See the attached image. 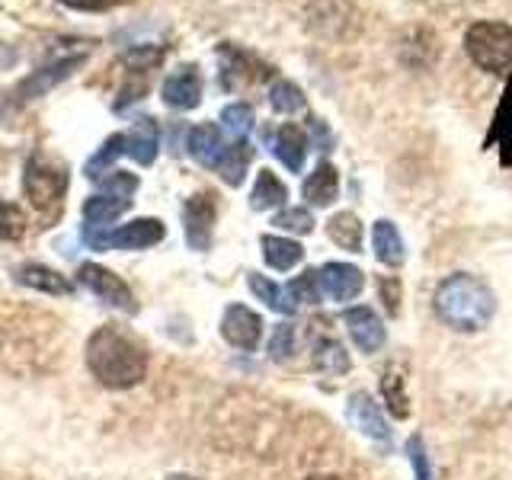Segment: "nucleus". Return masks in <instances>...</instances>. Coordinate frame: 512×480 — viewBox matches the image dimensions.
I'll use <instances>...</instances> for the list:
<instances>
[{
	"mask_svg": "<svg viewBox=\"0 0 512 480\" xmlns=\"http://www.w3.org/2000/svg\"><path fill=\"white\" fill-rule=\"evenodd\" d=\"M317 279H320V292L330 301H349L362 292L365 276L362 269L349 266V263H327L324 269H317Z\"/></svg>",
	"mask_w": 512,
	"mask_h": 480,
	"instance_id": "nucleus-12",
	"label": "nucleus"
},
{
	"mask_svg": "<svg viewBox=\"0 0 512 480\" xmlns=\"http://www.w3.org/2000/svg\"><path fill=\"white\" fill-rule=\"evenodd\" d=\"M215 196L212 192H196L189 196L183 205V231H186V244L192 250H208L212 247V231H215Z\"/></svg>",
	"mask_w": 512,
	"mask_h": 480,
	"instance_id": "nucleus-8",
	"label": "nucleus"
},
{
	"mask_svg": "<svg viewBox=\"0 0 512 480\" xmlns=\"http://www.w3.org/2000/svg\"><path fill=\"white\" fill-rule=\"evenodd\" d=\"M138 192V176L135 173H122L116 170L103 183V192H96L84 202V221H87V234L93 228H103V224H112L119 215L128 212L132 205V196Z\"/></svg>",
	"mask_w": 512,
	"mask_h": 480,
	"instance_id": "nucleus-4",
	"label": "nucleus"
},
{
	"mask_svg": "<svg viewBox=\"0 0 512 480\" xmlns=\"http://www.w3.org/2000/svg\"><path fill=\"white\" fill-rule=\"evenodd\" d=\"M61 4H68L74 10H90V13H103V10H112V7H122L128 0H61Z\"/></svg>",
	"mask_w": 512,
	"mask_h": 480,
	"instance_id": "nucleus-38",
	"label": "nucleus"
},
{
	"mask_svg": "<svg viewBox=\"0 0 512 480\" xmlns=\"http://www.w3.org/2000/svg\"><path fill=\"white\" fill-rule=\"evenodd\" d=\"M119 154H125V135L119 132V135H112L100 151H96L93 157H90V164H87V176L90 180H103V176L109 173V167L116 164V157Z\"/></svg>",
	"mask_w": 512,
	"mask_h": 480,
	"instance_id": "nucleus-30",
	"label": "nucleus"
},
{
	"mask_svg": "<svg viewBox=\"0 0 512 480\" xmlns=\"http://www.w3.org/2000/svg\"><path fill=\"white\" fill-rule=\"evenodd\" d=\"M493 144H500L503 167H512V80H506V93H503L500 106H496L490 135L484 138V148H493Z\"/></svg>",
	"mask_w": 512,
	"mask_h": 480,
	"instance_id": "nucleus-16",
	"label": "nucleus"
},
{
	"mask_svg": "<svg viewBox=\"0 0 512 480\" xmlns=\"http://www.w3.org/2000/svg\"><path fill=\"white\" fill-rule=\"evenodd\" d=\"M381 397H384V404H388V410L394 416L407 420V416H410V404H407L404 378H400L394 368H388V372H384V378H381Z\"/></svg>",
	"mask_w": 512,
	"mask_h": 480,
	"instance_id": "nucleus-29",
	"label": "nucleus"
},
{
	"mask_svg": "<svg viewBox=\"0 0 512 480\" xmlns=\"http://www.w3.org/2000/svg\"><path fill=\"white\" fill-rule=\"evenodd\" d=\"M125 135V154L135 157L141 167H151L154 157H157V148H160V128L154 119H135V125L128 128Z\"/></svg>",
	"mask_w": 512,
	"mask_h": 480,
	"instance_id": "nucleus-15",
	"label": "nucleus"
},
{
	"mask_svg": "<svg viewBox=\"0 0 512 480\" xmlns=\"http://www.w3.org/2000/svg\"><path fill=\"white\" fill-rule=\"evenodd\" d=\"M272 224L282 231H292V234H311L314 215L308 212V208H285V212H279L276 218H272Z\"/></svg>",
	"mask_w": 512,
	"mask_h": 480,
	"instance_id": "nucleus-34",
	"label": "nucleus"
},
{
	"mask_svg": "<svg viewBox=\"0 0 512 480\" xmlns=\"http://www.w3.org/2000/svg\"><path fill=\"white\" fill-rule=\"evenodd\" d=\"M221 61H224V71H221V84L224 90H240L244 84H250V80L256 77H263V74H256V71H247V64L253 61L250 55L244 52H237V48L231 45H221Z\"/></svg>",
	"mask_w": 512,
	"mask_h": 480,
	"instance_id": "nucleus-22",
	"label": "nucleus"
},
{
	"mask_svg": "<svg viewBox=\"0 0 512 480\" xmlns=\"http://www.w3.org/2000/svg\"><path fill=\"white\" fill-rule=\"evenodd\" d=\"M336 196H340V173H336L333 164H320L308 180H304V199H308L311 205L324 208V205H333Z\"/></svg>",
	"mask_w": 512,
	"mask_h": 480,
	"instance_id": "nucleus-19",
	"label": "nucleus"
},
{
	"mask_svg": "<svg viewBox=\"0 0 512 480\" xmlns=\"http://www.w3.org/2000/svg\"><path fill=\"white\" fill-rule=\"evenodd\" d=\"M464 48L477 68L512 80V26L474 23L464 36Z\"/></svg>",
	"mask_w": 512,
	"mask_h": 480,
	"instance_id": "nucleus-3",
	"label": "nucleus"
},
{
	"mask_svg": "<svg viewBox=\"0 0 512 480\" xmlns=\"http://www.w3.org/2000/svg\"><path fill=\"white\" fill-rule=\"evenodd\" d=\"M432 308H436L445 327L458 333H477L493 320L496 295L490 292L487 282L468 276V272H458V276L439 282L436 295H432Z\"/></svg>",
	"mask_w": 512,
	"mask_h": 480,
	"instance_id": "nucleus-2",
	"label": "nucleus"
},
{
	"mask_svg": "<svg viewBox=\"0 0 512 480\" xmlns=\"http://www.w3.org/2000/svg\"><path fill=\"white\" fill-rule=\"evenodd\" d=\"M308 480H340V477H333V474H314V477H308Z\"/></svg>",
	"mask_w": 512,
	"mask_h": 480,
	"instance_id": "nucleus-40",
	"label": "nucleus"
},
{
	"mask_svg": "<svg viewBox=\"0 0 512 480\" xmlns=\"http://www.w3.org/2000/svg\"><path fill=\"white\" fill-rule=\"evenodd\" d=\"M381 301L384 308H388V314H397V301H400V282L397 279H381Z\"/></svg>",
	"mask_w": 512,
	"mask_h": 480,
	"instance_id": "nucleus-39",
	"label": "nucleus"
},
{
	"mask_svg": "<svg viewBox=\"0 0 512 480\" xmlns=\"http://www.w3.org/2000/svg\"><path fill=\"white\" fill-rule=\"evenodd\" d=\"M221 336L234 349H256L263 340V320L256 311H250L247 304H228L221 317Z\"/></svg>",
	"mask_w": 512,
	"mask_h": 480,
	"instance_id": "nucleus-9",
	"label": "nucleus"
},
{
	"mask_svg": "<svg viewBox=\"0 0 512 480\" xmlns=\"http://www.w3.org/2000/svg\"><path fill=\"white\" fill-rule=\"evenodd\" d=\"M311 362H314L317 372H324V375H346L349 372V356H346L343 343H336V340H320L314 346Z\"/></svg>",
	"mask_w": 512,
	"mask_h": 480,
	"instance_id": "nucleus-28",
	"label": "nucleus"
},
{
	"mask_svg": "<svg viewBox=\"0 0 512 480\" xmlns=\"http://www.w3.org/2000/svg\"><path fill=\"white\" fill-rule=\"evenodd\" d=\"M80 61H84V58H64V61H58V64H48V68L45 71H39L36 77H29L26 80V84L20 87V93L23 96H39V93H45V90H52L55 84H58V80H64V77H68L74 68H77V64Z\"/></svg>",
	"mask_w": 512,
	"mask_h": 480,
	"instance_id": "nucleus-27",
	"label": "nucleus"
},
{
	"mask_svg": "<svg viewBox=\"0 0 512 480\" xmlns=\"http://www.w3.org/2000/svg\"><path fill=\"white\" fill-rule=\"evenodd\" d=\"M288 199V189L285 183L279 180L272 170H260V176H256V186L250 192V205L256 208V212H269V208H279L285 205Z\"/></svg>",
	"mask_w": 512,
	"mask_h": 480,
	"instance_id": "nucleus-23",
	"label": "nucleus"
},
{
	"mask_svg": "<svg viewBox=\"0 0 512 480\" xmlns=\"http://www.w3.org/2000/svg\"><path fill=\"white\" fill-rule=\"evenodd\" d=\"M346 416H349V423L362 432V436H368V439L384 445V448H391V429H388V423H384V416H381L372 394H365V391L352 394Z\"/></svg>",
	"mask_w": 512,
	"mask_h": 480,
	"instance_id": "nucleus-10",
	"label": "nucleus"
},
{
	"mask_svg": "<svg viewBox=\"0 0 512 480\" xmlns=\"http://www.w3.org/2000/svg\"><path fill=\"white\" fill-rule=\"evenodd\" d=\"M167 480H196V477H186V474H170Z\"/></svg>",
	"mask_w": 512,
	"mask_h": 480,
	"instance_id": "nucleus-41",
	"label": "nucleus"
},
{
	"mask_svg": "<svg viewBox=\"0 0 512 480\" xmlns=\"http://www.w3.org/2000/svg\"><path fill=\"white\" fill-rule=\"evenodd\" d=\"M247 282H250V292L260 298L266 308H272V311H279V314H295L298 308L292 304V298H288V292L282 285H276L272 279H266V276H260V272H250L247 276Z\"/></svg>",
	"mask_w": 512,
	"mask_h": 480,
	"instance_id": "nucleus-24",
	"label": "nucleus"
},
{
	"mask_svg": "<svg viewBox=\"0 0 512 480\" xmlns=\"http://www.w3.org/2000/svg\"><path fill=\"white\" fill-rule=\"evenodd\" d=\"M23 189L39 212H55V208H61L64 189H68V170H64V164H58V160H52L48 154L39 151L26 164Z\"/></svg>",
	"mask_w": 512,
	"mask_h": 480,
	"instance_id": "nucleus-5",
	"label": "nucleus"
},
{
	"mask_svg": "<svg viewBox=\"0 0 512 480\" xmlns=\"http://www.w3.org/2000/svg\"><path fill=\"white\" fill-rule=\"evenodd\" d=\"M26 234V215L10 202H0V240H20Z\"/></svg>",
	"mask_w": 512,
	"mask_h": 480,
	"instance_id": "nucleus-35",
	"label": "nucleus"
},
{
	"mask_svg": "<svg viewBox=\"0 0 512 480\" xmlns=\"http://www.w3.org/2000/svg\"><path fill=\"white\" fill-rule=\"evenodd\" d=\"M167 237L164 221L157 218H135L122 224V228L109 231V234H87V244L96 250H144L154 247Z\"/></svg>",
	"mask_w": 512,
	"mask_h": 480,
	"instance_id": "nucleus-6",
	"label": "nucleus"
},
{
	"mask_svg": "<svg viewBox=\"0 0 512 480\" xmlns=\"http://www.w3.org/2000/svg\"><path fill=\"white\" fill-rule=\"evenodd\" d=\"M301 256H304V247L298 244V240L276 237V234H266L263 237V260L272 269H279V272L295 269L301 263Z\"/></svg>",
	"mask_w": 512,
	"mask_h": 480,
	"instance_id": "nucleus-20",
	"label": "nucleus"
},
{
	"mask_svg": "<svg viewBox=\"0 0 512 480\" xmlns=\"http://www.w3.org/2000/svg\"><path fill=\"white\" fill-rule=\"evenodd\" d=\"M164 103L173 109H196L202 103V77L196 64H183L164 80Z\"/></svg>",
	"mask_w": 512,
	"mask_h": 480,
	"instance_id": "nucleus-13",
	"label": "nucleus"
},
{
	"mask_svg": "<svg viewBox=\"0 0 512 480\" xmlns=\"http://www.w3.org/2000/svg\"><path fill=\"white\" fill-rule=\"evenodd\" d=\"M77 279L84 288H90V292L106 301L109 308H119L125 314H135L138 311V301L132 295V288H128V282L122 276H116L112 269L100 266V263H84L77 269Z\"/></svg>",
	"mask_w": 512,
	"mask_h": 480,
	"instance_id": "nucleus-7",
	"label": "nucleus"
},
{
	"mask_svg": "<svg viewBox=\"0 0 512 480\" xmlns=\"http://www.w3.org/2000/svg\"><path fill=\"white\" fill-rule=\"evenodd\" d=\"M272 151H276V157L282 160V164L298 173L304 167V157H308V135L301 132L298 125H282L276 132V141H272Z\"/></svg>",
	"mask_w": 512,
	"mask_h": 480,
	"instance_id": "nucleus-18",
	"label": "nucleus"
},
{
	"mask_svg": "<svg viewBox=\"0 0 512 480\" xmlns=\"http://www.w3.org/2000/svg\"><path fill=\"white\" fill-rule=\"evenodd\" d=\"M407 455H410V464H413V471H416V480H432V468H429V458H426V445H423L420 436H410Z\"/></svg>",
	"mask_w": 512,
	"mask_h": 480,
	"instance_id": "nucleus-37",
	"label": "nucleus"
},
{
	"mask_svg": "<svg viewBox=\"0 0 512 480\" xmlns=\"http://www.w3.org/2000/svg\"><path fill=\"white\" fill-rule=\"evenodd\" d=\"M221 128L228 132L234 141H244L247 138V132L253 128V109L247 106V103H234V106H228L221 112Z\"/></svg>",
	"mask_w": 512,
	"mask_h": 480,
	"instance_id": "nucleus-32",
	"label": "nucleus"
},
{
	"mask_svg": "<svg viewBox=\"0 0 512 480\" xmlns=\"http://www.w3.org/2000/svg\"><path fill=\"white\" fill-rule=\"evenodd\" d=\"M288 298L298 308V304H320L324 301V292H320V279H317V269H304L298 279L288 282Z\"/></svg>",
	"mask_w": 512,
	"mask_h": 480,
	"instance_id": "nucleus-31",
	"label": "nucleus"
},
{
	"mask_svg": "<svg viewBox=\"0 0 512 480\" xmlns=\"http://www.w3.org/2000/svg\"><path fill=\"white\" fill-rule=\"evenodd\" d=\"M295 352V327L292 324H279L269 336V356L276 362H288Z\"/></svg>",
	"mask_w": 512,
	"mask_h": 480,
	"instance_id": "nucleus-36",
	"label": "nucleus"
},
{
	"mask_svg": "<svg viewBox=\"0 0 512 480\" xmlns=\"http://www.w3.org/2000/svg\"><path fill=\"white\" fill-rule=\"evenodd\" d=\"M250 157H253V151H250L247 141H231L215 170L224 176V183H228V186H240V183H244L247 167H250Z\"/></svg>",
	"mask_w": 512,
	"mask_h": 480,
	"instance_id": "nucleus-25",
	"label": "nucleus"
},
{
	"mask_svg": "<svg viewBox=\"0 0 512 480\" xmlns=\"http://www.w3.org/2000/svg\"><path fill=\"white\" fill-rule=\"evenodd\" d=\"M372 247H375V256L384 263V266H400L404 263V240H400L397 228L391 221H375L372 228Z\"/></svg>",
	"mask_w": 512,
	"mask_h": 480,
	"instance_id": "nucleus-21",
	"label": "nucleus"
},
{
	"mask_svg": "<svg viewBox=\"0 0 512 480\" xmlns=\"http://www.w3.org/2000/svg\"><path fill=\"white\" fill-rule=\"evenodd\" d=\"M327 234L336 247H343V250H352V253H359L362 247V224L359 218L352 215V212H340V215H333L327 221Z\"/></svg>",
	"mask_w": 512,
	"mask_h": 480,
	"instance_id": "nucleus-26",
	"label": "nucleus"
},
{
	"mask_svg": "<svg viewBox=\"0 0 512 480\" xmlns=\"http://www.w3.org/2000/svg\"><path fill=\"white\" fill-rule=\"evenodd\" d=\"M16 282L26 285V288H36V292H45V295H74L71 279H64L61 272L48 269L42 263L20 266V269H16Z\"/></svg>",
	"mask_w": 512,
	"mask_h": 480,
	"instance_id": "nucleus-17",
	"label": "nucleus"
},
{
	"mask_svg": "<svg viewBox=\"0 0 512 480\" xmlns=\"http://www.w3.org/2000/svg\"><path fill=\"white\" fill-rule=\"evenodd\" d=\"M269 103L276 112H298L304 109V93L295 84H288V80H279V84H272L269 90Z\"/></svg>",
	"mask_w": 512,
	"mask_h": 480,
	"instance_id": "nucleus-33",
	"label": "nucleus"
},
{
	"mask_svg": "<svg viewBox=\"0 0 512 480\" xmlns=\"http://www.w3.org/2000/svg\"><path fill=\"white\" fill-rule=\"evenodd\" d=\"M186 148H189V157L192 160H199L202 167H212L215 170L221 164L224 151H228V141H224V132H221L218 125L202 122V125H196L189 132Z\"/></svg>",
	"mask_w": 512,
	"mask_h": 480,
	"instance_id": "nucleus-14",
	"label": "nucleus"
},
{
	"mask_svg": "<svg viewBox=\"0 0 512 480\" xmlns=\"http://www.w3.org/2000/svg\"><path fill=\"white\" fill-rule=\"evenodd\" d=\"M87 368L109 391L135 388L148 375V352L122 327H100L87 340Z\"/></svg>",
	"mask_w": 512,
	"mask_h": 480,
	"instance_id": "nucleus-1",
	"label": "nucleus"
},
{
	"mask_svg": "<svg viewBox=\"0 0 512 480\" xmlns=\"http://www.w3.org/2000/svg\"><path fill=\"white\" fill-rule=\"evenodd\" d=\"M343 324L352 336V343H356L362 352H378L384 346V340H388V330H384L381 317L372 308H365V304L349 308L343 314Z\"/></svg>",
	"mask_w": 512,
	"mask_h": 480,
	"instance_id": "nucleus-11",
	"label": "nucleus"
}]
</instances>
